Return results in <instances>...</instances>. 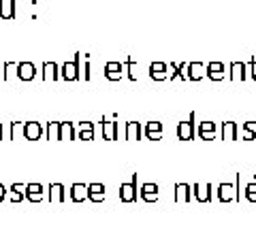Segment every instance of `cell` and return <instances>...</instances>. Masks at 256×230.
<instances>
[{"instance_id":"obj_14","label":"cell","mask_w":256,"mask_h":230,"mask_svg":"<svg viewBox=\"0 0 256 230\" xmlns=\"http://www.w3.org/2000/svg\"><path fill=\"white\" fill-rule=\"evenodd\" d=\"M141 198L148 203H154L158 198V186L156 184H143L141 186Z\"/></svg>"},{"instance_id":"obj_7","label":"cell","mask_w":256,"mask_h":230,"mask_svg":"<svg viewBox=\"0 0 256 230\" xmlns=\"http://www.w3.org/2000/svg\"><path fill=\"white\" fill-rule=\"evenodd\" d=\"M122 75H124V66L120 62H107L105 64V77L109 81H120Z\"/></svg>"},{"instance_id":"obj_28","label":"cell","mask_w":256,"mask_h":230,"mask_svg":"<svg viewBox=\"0 0 256 230\" xmlns=\"http://www.w3.org/2000/svg\"><path fill=\"white\" fill-rule=\"evenodd\" d=\"M224 137H230V139L235 137V124H233V122L226 124V128H224Z\"/></svg>"},{"instance_id":"obj_2","label":"cell","mask_w":256,"mask_h":230,"mask_svg":"<svg viewBox=\"0 0 256 230\" xmlns=\"http://www.w3.org/2000/svg\"><path fill=\"white\" fill-rule=\"evenodd\" d=\"M137 198V175L132 177V181L120 186V201L122 203H132Z\"/></svg>"},{"instance_id":"obj_24","label":"cell","mask_w":256,"mask_h":230,"mask_svg":"<svg viewBox=\"0 0 256 230\" xmlns=\"http://www.w3.org/2000/svg\"><path fill=\"white\" fill-rule=\"evenodd\" d=\"M175 198H178V203H186V201H190V188L186 186V184H178L175 186Z\"/></svg>"},{"instance_id":"obj_19","label":"cell","mask_w":256,"mask_h":230,"mask_svg":"<svg viewBox=\"0 0 256 230\" xmlns=\"http://www.w3.org/2000/svg\"><path fill=\"white\" fill-rule=\"evenodd\" d=\"M102 137H105L107 141H116L118 139V124L102 120Z\"/></svg>"},{"instance_id":"obj_22","label":"cell","mask_w":256,"mask_h":230,"mask_svg":"<svg viewBox=\"0 0 256 230\" xmlns=\"http://www.w3.org/2000/svg\"><path fill=\"white\" fill-rule=\"evenodd\" d=\"M141 137V126L137 122H128L126 124V139L128 141H139Z\"/></svg>"},{"instance_id":"obj_4","label":"cell","mask_w":256,"mask_h":230,"mask_svg":"<svg viewBox=\"0 0 256 230\" xmlns=\"http://www.w3.org/2000/svg\"><path fill=\"white\" fill-rule=\"evenodd\" d=\"M18 17V2L15 0H0V19H15Z\"/></svg>"},{"instance_id":"obj_12","label":"cell","mask_w":256,"mask_h":230,"mask_svg":"<svg viewBox=\"0 0 256 230\" xmlns=\"http://www.w3.org/2000/svg\"><path fill=\"white\" fill-rule=\"evenodd\" d=\"M26 198L30 203H41L43 201V186L41 184H28L26 186Z\"/></svg>"},{"instance_id":"obj_31","label":"cell","mask_w":256,"mask_h":230,"mask_svg":"<svg viewBox=\"0 0 256 230\" xmlns=\"http://www.w3.org/2000/svg\"><path fill=\"white\" fill-rule=\"evenodd\" d=\"M4 75H6V64L0 62V79H4Z\"/></svg>"},{"instance_id":"obj_9","label":"cell","mask_w":256,"mask_h":230,"mask_svg":"<svg viewBox=\"0 0 256 230\" xmlns=\"http://www.w3.org/2000/svg\"><path fill=\"white\" fill-rule=\"evenodd\" d=\"M171 73H169V68H166L164 62H154V64L150 66V77L152 79H156V81H162V79H166Z\"/></svg>"},{"instance_id":"obj_8","label":"cell","mask_w":256,"mask_h":230,"mask_svg":"<svg viewBox=\"0 0 256 230\" xmlns=\"http://www.w3.org/2000/svg\"><path fill=\"white\" fill-rule=\"evenodd\" d=\"M66 188L62 184H52L50 186V205H62L64 198H66Z\"/></svg>"},{"instance_id":"obj_27","label":"cell","mask_w":256,"mask_h":230,"mask_svg":"<svg viewBox=\"0 0 256 230\" xmlns=\"http://www.w3.org/2000/svg\"><path fill=\"white\" fill-rule=\"evenodd\" d=\"M230 186H220V201H230L233 198V194H230Z\"/></svg>"},{"instance_id":"obj_25","label":"cell","mask_w":256,"mask_h":230,"mask_svg":"<svg viewBox=\"0 0 256 230\" xmlns=\"http://www.w3.org/2000/svg\"><path fill=\"white\" fill-rule=\"evenodd\" d=\"M47 139L50 141H60V122H50L47 124Z\"/></svg>"},{"instance_id":"obj_1","label":"cell","mask_w":256,"mask_h":230,"mask_svg":"<svg viewBox=\"0 0 256 230\" xmlns=\"http://www.w3.org/2000/svg\"><path fill=\"white\" fill-rule=\"evenodd\" d=\"M82 58H84V53H75V58L70 60V62H64L62 68H60V77L64 79V81H77L79 77H82Z\"/></svg>"},{"instance_id":"obj_17","label":"cell","mask_w":256,"mask_h":230,"mask_svg":"<svg viewBox=\"0 0 256 230\" xmlns=\"http://www.w3.org/2000/svg\"><path fill=\"white\" fill-rule=\"evenodd\" d=\"M207 77L214 79V81H220L224 77V64L222 62H212L210 66H207Z\"/></svg>"},{"instance_id":"obj_33","label":"cell","mask_w":256,"mask_h":230,"mask_svg":"<svg viewBox=\"0 0 256 230\" xmlns=\"http://www.w3.org/2000/svg\"><path fill=\"white\" fill-rule=\"evenodd\" d=\"M0 141H2V124H0Z\"/></svg>"},{"instance_id":"obj_10","label":"cell","mask_w":256,"mask_h":230,"mask_svg":"<svg viewBox=\"0 0 256 230\" xmlns=\"http://www.w3.org/2000/svg\"><path fill=\"white\" fill-rule=\"evenodd\" d=\"M41 77H43V81H56V79H60V66L56 62H45Z\"/></svg>"},{"instance_id":"obj_32","label":"cell","mask_w":256,"mask_h":230,"mask_svg":"<svg viewBox=\"0 0 256 230\" xmlns=\"http://www.w3.org/2000/svg\"><path fill=\"white\" fill-rule=\"evenodd\" d=\"M4 196H6V190H4V186H2V184H0V203L4 201Z\"/></svg>"},{"instance_id":"obj_20","label":"cell","mask_w":256,"mask_h":230,"mask_svg":"<svg viewBox=\"0 0 256 230\" xmlns=\"http://www.w3.org/2000/svg\"><path fill=\"white\" fill-rule=\"evenodd\" d=\"M146 134H148V139L158 141L160 137H162V124L160 122H150L148 128H146Z\"/></svg>"},{"instance_id":"obj_15","label":"cell","mask_w":256,"mask_h":230,"mask_svg":"<svg viewBox=\"0 0 256 230\" xmlns=\"http://www.w3.org/2000/svg\"><path fill=\"white\" fill-rule=\"evenodd\" d=\"M203 75H207V68L201 64V62H192V64H188V79L198 81Z\"/></svg>"},{"instance_id":"obj_11","label":"cell","mask_w":256,"mask_h":230,"mask_svg":"<svg viewBox=\"0 0 256 230\" xmlns=\"http://www.w3.org/2000/svg\"><path fill=\"white\" fill-rule=\"evenodd\" d=\"M88 198L92 203H102L105 201V186L102 184H90L88 186Z\"/></svg>"},{"instance_id":"obj_3","label":"cell","mask_w":256,"mask_h":230,"mask_svg":"<svg viewBox=\"0 0 256 230\" xmlns=\"http://www.w3.org/2000/svg\"><path fill=\"white\" fill-rule=\"evenodd\" d=\"M36 75V66H34V62H30V60H24L18 64V79H22V81H32Z\"/></svg>"},{"instance_id":"obj_23","label":"cell","mask_w":256,"mask_h":230,"mask_svg":"<svg viewBox=\"0 0 256 230\" xmlns=\"http://www.w3.org/2000/svg\"><path fill=\"white\" fill-rule=\"evenodd\" d=\"M79 128H82V132H79V139L82 141H92L94 139V124L92 122H82Z\"/></svg>"},{"instance_id":"obj_16","label":"cell","mask_w":256,"mask_h":230,"mask_svg":"<svg viewBox=\"0 0 256 230\" xmlns=\"http://www.w3.org/2000/svg\"><path fill=\"white\" fill-rule=\"evenodd\" d=\"M198 137L205 141H212L216 137V124L214 122H203L198 124Z\"/></svg>"},{"instance_id":"obj_18","label":"cell","mask_w":256,"mask_h":230,"mask_svg":"<svg viewBox=\"0 0 256 230\" xmlns=\"http://www.w3.org/2000/svg\"><path fill=\"white\" fill-rule=\"evenodd\" d=\"M75 139V126L70 122H60V141H73Z\"/></svg>"},{"instance_id":"obj_29","label":"cell","mask_w":256,"mask_h":230,"mask_svg":"<svg viewBox=\"0 0 256 230\" xmlns=\"http://www.w3.org/2000/svg\"><path fill=\"white\" fill-rule=\"evenodd\" d=\"M242 70H244V64H233V79H242L244 75H242Z\"/></svg>"},{"instance_id":"obj_5","label":"cell","mask_w":256,"mask_h":230,"mask_svg":"<svg viewBox=\"0 0 256 230\" xmlns=\"http://www.w3.org/2000/svg\"><path fill=\"white\" fill-rule=\"evenodd\" d=\"M43 137V126L38 122H26L24 124V139L26 141H38Z\"/></svg>"},{"instance_id":"obj_30","label":"cell","mask_w":256,"mask_h":230,"mask_svg":"<svg viewBox=\"0 0 256 230\" xmlns=\"http://www.w3.org/2000/svg\"><path fill=\"white\" fill-rule=\"evenodd\" d=\"M84 77H86V81H90V58L86 60V66H84Z\"/></svg>"},{"instance_id":"obj_13","label":"cell","mask_w":256,"mask_h":230,"mask_svg":"<svg viewBox=\"0 0 256 230\" xmlns=\"http://www.w3.org/2000/svg\"><path fill=\"white\" fill-rule=\"evenodd\" d=\"M88 198V188L84 184H73L70 186V201L73 203H84Z\"/></svg>"},{"instance_id":"obj_26","label":"cell","mask_w":256,"mask_h":230,"mask_svg":"<svg viewBox=\"0 0 256 230\" xmlns=\"http://www.w3.org/2000/svg\"><path fill=\"white\" fill-rule=\"evenodd\" d=\"M20 134H24V124L22 122H11V134H9V139L15 141Z\"/></svg>"},{"instance_id":"obj_6","label":"cell","mask_w":256,"mask_h":230,"mask_svg":"<svg viewBox=\"0 0 256 230\" xmlns=\"http://www.w3.org/2000/svg\"><path fill=\"white\" fill-rule=\"evenodd\" d=\"M178 137H180V141H190L194 137V113L190 115L188 122H182L178 126Z\"/></svg>"},{"instance_id":"obj_21","label":"cell","mask_w":256,"mask_h":230,"mask_svg":"<svg viewBox=\"0 0 256 230\" xmlns=\"http://www.w3.org/2000/svg\"><path fill=\"white\" fill-rule=\"evenodd\" d=\"M26 186L28 184H13L11 186V201L13 203H22L26 198Z\"/></svg>"}]
</instances>
